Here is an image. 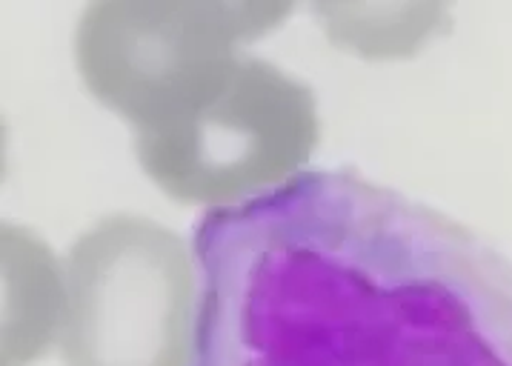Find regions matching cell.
I'll return each mask as SVG.
<instances>
[{
    "instance_id": "1",
    "label": "cell",
    "mask_w": 512,
    "mask_h": 366,
    "mask_svg": "<svg viewBox=\"0 0 512 366\" xmlns=\"http://www.w3.org/2000/svg\"><path fill=\"white\" fill-rule=\"evenodd\" d=\"M192 366H512V261L352 169L195 226Z\"/></svg>"
},
{
    "instance_id": "2",
    "label": "cell",
    "mask_w": 512,
    "mask_h": 366,
    "mask_svg": "<svg viewBox=\"0 0 512 366\" xmlns=\"http://www.w3.org/2000/svg\"><path fill=\"white\" fill-rule=\"evenodd\" d=\"M318 143V106L307 83L238 55L135 129L138 163L181 204L226 209L301 175Z\"/></svg>"
},
{
    "instance_id": "3",
    "label": "cell",
    "mask_w": 512,
    "mask_h": 366,
    "mask_svg": "<svg viewBox=\"0 0 512 366\" xmlns=\"http://www.w3.org/2000/svg\"><path fill=\"white\" fill-rule=\"evenodd\" d=\"M63 284V366H192L201 275L172 229L103 218L69 249Z\"/></svg>"
},
{
    "instance_id": "4",
    "label": "cell",
    "mask_w": 512,
    "mask_h": 366,
    "mask_svg": "<svg viewBox=\"0 0 512 366\" xmlns=\"http://www.w3.org/2000/svg\"><path fill=\"white\" fill-rule=\"evenodd\" d=\"M289 3L101 0L75 29V63L95 101L141 129L192 95L241 43L278 29Z\"/></svg>"
}]
</instances>
